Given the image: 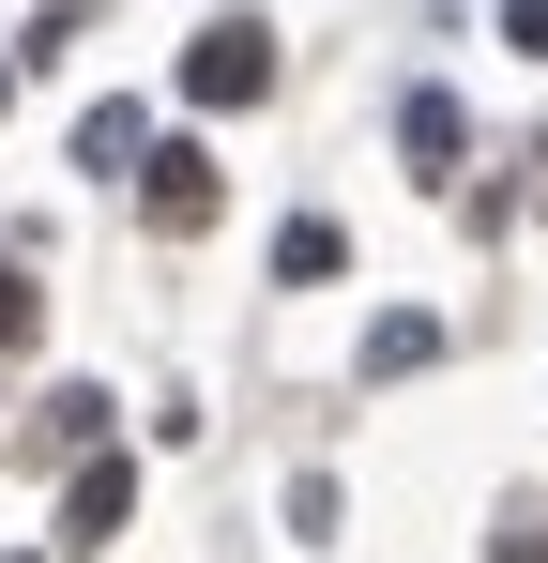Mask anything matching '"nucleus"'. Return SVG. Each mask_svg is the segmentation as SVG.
Instances as JSON below:
<instances>
[{
    "mask_svg": "<svg viewBox=\"0 0 548 563\" xmlns=\"http://www.w3.org/2000/svg\"><path fill=\"white\" fill-rule=\"evenodd\" d=\"M122 503H138V472H122V457H91L77 487H62V549H107V533H122Z\"/></svg>",
    "mask_w": 548,
    "mask_h": 563,
    "instance_id": "2",
    "label": "nucleus"
},
{
    "mask_svg": "<svg viewBox=\"0 0 548 563\" xmlns=\"http://www.w3.org/2000/svg\"><path fill=\"white\" fill-rule=\"evenodd\" d=\"M183 92H198V107H244V92H274V31H260V15H213V31L183 46Z\"/></svg>",
    "mask_w": 548,
    "mask_h": 563,
    "instance_id": "1",
    "label": "nucleus"
},
{
    "mask_svg": "<svg viewBox=\"0 0 548 563\" xmlns=\"http://www.w3.org/2000/svg\"><path fill=\"white\" fill-rule=\"evenodd\" d=\"M336 260H351V229H336V213H289V229H274V275H289V289H320Z\"/></svg>",
    "mask_w": 548,
    "mask_h": 563,
    "instance_id": "4",
    "label": "nucleus"
},
{
    "mask_svg": "<svg viewBox=\"0 0 548 563\" xmlns=\"http://www.w3.org/2000/svg\"><path fill=\"white\" fill-rule=\"evenodd\" d=\"M15 335H31V275H0V351H15Z\"/></svg>",
    "mask_w": 548,
    "mask_h": 563,
    "instance_id": "5",
    "label": "nucleus"
},
{
    "mask_svg": "<svg viewBox=\"0 0 548 563\" xmlns=\"http://www.w3.org/2000/svg\"><path fill=\"white\" fill-rule=\"evenodd\" d=\"M153 229H213V153H153Z\"/></svg>",
    "mask_w": 548,
    "mask_h": 563,
    "instance_id": "3",
    "label": "nucleus"
},
{
    "mask_svg": "<svg viewBox=\"0 0 548 563\" xmlns=\"http://www.w3.org/2000/svg\"><path fill=\"white\" fill-rule=\"evenodd\" d=\"M503 563H548V533H534V518H503Z\"/></svg>",
    "mask_w": 548,
    "mask_h": 563,
    "instance_id": "6",
    "label": "nucleus"
}]
</instances>
